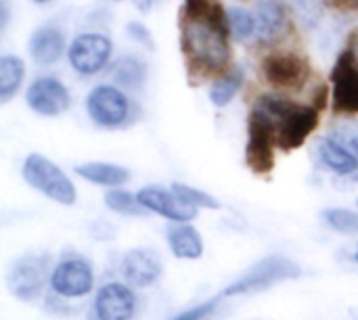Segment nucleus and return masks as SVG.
<instances>
[{
	"instance_id": "29",
	"label": "nucleus",
	"mask_w": 358,
	"mask_h": 320,
	"mask_svg": "<svg viewBox=\"0 0 358 320\" xmlns=\"http://www.w3.org/2000/svg\"><path fill=\"white\" fill-rule=\"evenodd\" d=\"M329 136H331L336 143H340L346 151H350V153L358 159V119L348 117V119L338 122V124L331 128Z\"/></svg>"
},
{
	"instance_id": "19",
	"label": "nucleus",
	"mask_w": 358,
	"mask_h": 320,
	"mask_svg": "<svg viewBox=\"0 0 358 320\" xmlns=\"http://www.w3.org/2000/svg\"><path fill=\"white\" fill-rule=\"evenodd\" d=\"M82 180L96 184V187H107V189H120L130 180V170L117 163L109 161H86L76 166L73 170Z\"/></svg>"
},
{
	"instance_id": "33",
	"label": "nucleus",
	"mask_w": 358,
	"mask_h": 320,
	"mask_svg": "<svg viewBox=\"0 0 358 320\" xmlns=\"http://www.w3.org/2000/svg\"><path fill=\"white\" fill-rule=\"evenodd\" d=\"M352 54H355V59H357L358 63V31H355L352 36H350V42H348V46H346Z\"/></svg>"
},
{
	"instance_id": "3",
	"label": "nucleus",
	"mask_w": 358,
	"mask_h": 320,
	"mask_svg": "<svg viewBox=\"0 0 358 320\" xmlns=\"http://www.w3.org/2000/svg\"><path fill=\"white\" fill-rule=\"evenodd\" d=\"M21 176L27 187L59 205H73L78 199L76 184L69 180V176L55 161L40 153H31L25 157Z\"/></svg>"
},
{
	"instance_id": "36",
	"label": "nucleus",
	"mask_w": 358,
	"mask_h": 320,
	"mask_svg": "<svg viewBox=\"0 0 358 320\" xmlns=\"http://www.w3.org/2000/svg\"><path fill=\"white\" fill-rule=\"evenodd\" d=\"M36 2H50V0H36Z\"/></svg>"
},
{
	"instance_id": "25",
	"label": "nucleus",
	"mask_w": 358,
	"mask_h": 320,
	"mask_svg": "<svg viewBox=\"0 0 358 320\" xmlns=\"http://www.w3.org/2000/svg\"><path fill=\"white\" fill-rule=\"evenodd\" d=\"M107 210L115 212V214H122V216H143L147 210L141 205L138 197L130 191H124V189H109L103 197Z\"/></svg>"
},
{
	"instance_id": "9",
	"label": "nucleus",
	"mask_w": 358,
	"mask_h": 320,
	"mask_svg": "<svg viewBox=\"0 0 358 320\" xmlns=\"http://www.w3.org/2000/svg\"><path fill=\"white\" fill-rule=\"evenodd\" d=\"M260 71L262 78L277 90L294 92L306 84L310 75V65L304 57L296 52H273L262 59Z\"/></svg>"
},
{
	"instance_id": "5",
	"label": "nucleus",
	"mask_w": 358,
	"mask_h": 320,
	"mask_svg": "<svg viewBox=\"0 0 358 320\" xmlns=\"http://www.w3.org/2000/svg\"><path fill=\"white\" fill-rule=\"evenodd\" d=\"M275 149H279L275 124L262 109L254 107L248 117V145H245L248 168L258 176L271 174L275 168Z\"/></svg>"
},
{
	"instance_id": "30",
	"label": "nucleus",
	"mask_w": 358,
	"mask_h": 320,
	"mask_svg": "<svg viewBox=\"0 0 358 320\" xmlns=\"http://www.w3.org/2000/svg\"><path fill=\"white\" fill-rule=\"evenodd\" d=\"M220 300H222V296L210 298V300L201 302L199 306H193V308H189V310H185V312L176 314V317H174L172 320H206V319H210V317L216 312V308L220 306Z\"/></svg>"
},
{
	"instance_id": "7",
	"label": "nucleus",
	"mask_w": 358,
	"mask_h": 320,
	"mask_svg": "<svg viewBox=\"0 0 358 320\" xmlns=\"http://www.w3.org/2000/svg\"><path fill=\"white\" fill-rule=\"evenodd\" d=\"M86 113L94 126L115 130L132 119V101L122 88L99 84L86 96Z\"/></svg>"
},
{
	"instance_id": "13",
	"label": "nucleus",
	"mask_w": 358,
	"mask_h": 320,
	"mask_svg": "<svg viewBox=\"0 0 358 320\" xmlns=\"http://www.w3.org/2000/svg\"><path fill=\"white\" fill-rule=\"evenodd\" d=\"M136 314V293L128 283H105L92 300V320H132Z\"/></svg>"
},
{
	"instance_id": "18",
	"label": "nucleus",
	"mask_w": 358,
	"mask_h": 320,
	"mask_svg": "<svg viewBox=\"0 0 358 320\" xmlns=\"http://www.w3.org/2000/svg\"><path fill=\"white\" fill-rule=\"evenodd\" d=\"M317 155L319 161L338 176H355L358 174V159L346 151L340 143H336L331 136H319L317 138Z\"/></svg>"
},
{
	"instance_id": "22",
	"label": "nucleus",
	"mask_w": 358,
	"mask_h": 320,
	"mask_svg": "<svg viewBox=\"0 0 358 320\" xmlns=\"http://www.w3.org/2000/svg\"><path fill=\"white\" fill-rule=\"evenodd\" d=\"M111 78L117 86L128 88V90H138L143 88L147 80V65L143 59L134 54H124L111 65Z\"/></svg>"
},
{
	"instance_id": "8",
	"label": "nucleus",
	"mask_w": 358,
	"mask_h": 320,
	"mask_svg": "<svg viewBox=\"0 0 358 320\" xmlns=\"http://www.w3.org/2000/svg\"><path fill=\"white\" fill-rule=\"evenodd\" d=\"M48 289L61 300H80L94 289V268L82 256H67L59 260L48 279Z\"/></svg>"
},
{
	"instance_id": "17",
	"label": "nucleus",
	"mask_w": 358,
	"mask_h": 320,
	"mask_svg": "<svg viewBox=\"0 0 358 320\" xmlns=\"http://www.w3.org/2000/svg\"><path fill=\"white\" fill-rule=\"evenodd\" d=\"M168 247L178 260H199L203 256V239L191 222L172 224L166 233Z\"/></svg>"
},
{
	"instance_id": "23",
	"label": "nucleus",
	"mask_w": 358,
	"mask_h": 320,
	"mask_svg": "<svg viewBox=\"0 0 358 320\" xmlns=\"http://www.w3.org/2000/svg\"><path fill=\"white\" fill-rule=\"evenodd\" d=\"M25 78V65L15 54L0 57V101L8 103L21 88Z\"/></svg>"
},
{
	"instance_id": "21",
	"label": "nucleus",
	"mask_w": 358,
	"mask_h": 320,
	"mask_svg": "<svg viewBox=\"0 0 358 320\" xmlns=\"http://www.w3.org/2000/svg\"><path fill=\"white\" fill-rule=\"evenodd\" d=\"M182 17L189 19H197V21H206L212 23L224 31H231L229 27V10H224L220 0H185L182 8H180Z\"/></svg>"
},
{
	"instance_id": "15",
	"label": "nucleus",
	"mask_w": 358,
	"mask_h": 320,
	"mask_svg": "<svg viewBox=\"0 0 358 320\" xmlns=\"http://www.w3.org/2000/svg\"><path fill=\"white\" fill-rule=\"evenodd\" d=\"M136 197H138L141 205L147 212H153V214H157V216H162V218H166V220H170L174 224L191 222L197 216V210L182 203L172 189L151 184V187H143L136 193Z\"/></svg>"
},
{
	"instance_id": "20",
	"label": "nucleus",
	"mask_w": 358,
	"mask_h": 320,
	"mask_svg": "<svg viewBox=\"0 0 358 320\" xmlns=\"http://www.w3.org/2000/svg\"><path fill=\"white\" fill-rule=\"evenodd\" d=\"M65 52V36L57 27H40L29 40V54L38 65H52Z\"/></svg>"
},
{
	"instance_id": "35",
	"label": "nucleus",
	"mask_w": 358,
	"mask_h": 320,
	"mask_svg": "<svg viewBox=\"0 0 358 320\" xmlns=\"http://www.w3.org/2000/svg\"><path fill=\"white\" fill-rule=\"evenodd\" d=\"M352 260H355V262H358V247H357V252L352 254Z\"/></svg>"
},
{
	"instance_id": "2",
	"label": "nucleus",
	"mask_w": 358,
	"mask_h": 320,
	"mask_svg": "<svg viewBox=\"0 0 358 320\" xmlns=\"http://www.w3.org/2000/svg\"><path fill=\"white\" fill-rule=\"evenodd\" d=\"M325 94L327 90L321 86L315 103L302 105L283 94L271 92V94H260L254 107L262 109L273 119L277 132V147L283 151H294L300 149L308 140V136L317 130L321 119V109L325 105Z\"/></svg>"
},
{
	"instance_id": "16",
	"label": "nucleus",
	"mask_w": 358,
	"mask_h": 320,
	"mask_svg": "<svg viewBox=\"0 0 358 320\" xmlns=\"http://www.w3.org/2000/svg\"><path fill=\"white\" fill-rule=\"evenodd\" d=\"M258 34H256V44L266 46L275 44L287 27V10L279 0H260L258 2Z\"/></svg>"
},
{
	"instance_id": "1",
	"label": "nucleus",
	"mask_w": 358,
	"mask_h": 320,
	"mask_svg": "<svg viewBox=\"0 0 358 320\" xmlns=\"http://www.w3.org/2000/svg\"><path fill=\"white\" fill-rule=\"evenodd\" d=\"M231 31L212 23L180 15V52L187 73L193 82L218 80L229 73L231 65Z\"/></svg>"
},
{
	"instance_id": "14",
	"label": "nucleus",
	"mask_w": 358,
	"mask_h": 320,
	"mask_svg": "<svg viewBox=\"0 0 358 320\" xmlns=\"http://www.w3.org/2000/svg\"><path fill=\"white\" fill-rule=\"evenodd\" d=\"M164 272L162 256L151 247H134L122 258V277L132 289L153 287Z\"/></svg>"
},
{
	"instance_id": "34",
	"label": "nucleus",
	"mask_w": 358,
	"mask_h": 320,
	"mask_svg": "<svg viewBox=\"0 0 358 320\" xmlns=\"http://www.w3.org/2000/svg\"><path fill=\"white\" fill-rule=\"evenodd\" d=\"M134 2V6L141 10V13H147V10H151V6H153V0H132Z\"/></svg>"
},
{
	"instance_id": "26",
	"label": "nucleus",
	"mask_w": 358,
	"mask_h": 320,
	"mask_svg": "<svg viewBox=\"0 0 358 320\" xmlns=\"http://www.w3.org/2000/svg\"><path fill=\"white\" fill-rule=\"evenodd\" d=\"M323 222L340 235H358V212L346 208H329L323 212Z\"/></svg>"
},
{
	"instance_id": "31",
	"label": "nucleus",
	"mask_w": 358,
	"mask_h": 320,
	"mask_svg": "<svg viewBox=\"0 0 358 320\" xmlns=\"http://www.w3.org/2000/svg\"><path fill=\"white\" fill-rule=\"evenodd\" d=\"M126 31H128V36H130L134 42L143 44V46H147V48H155V42H153L151 31H149L143 23H138V21H130V23L126 25Z\"/></svg>"
},
{
	"instance_id": "12",
	"label": "nucleus",
	"mask_w": 358,
	"mask_h": 320,
	"mask_svg": "<svg viewBox=\"0 0 358 320\" xmlns=\"http://www.w3.org/2000/svg\"><path fill=\"white\" fill-rule=\"evenodd\" d=\"M25 103L34 113L42 117H57L69 109L71 96H69L67 86L59 78L42 75V78H36L27 86Z\"/></svg>"
},
{
	"instance_id": "6",
	"label": "nucleus",
	"mask_w": 358,
	"mask_h": 320,
	"mask_svg": "<svg viewBox=\"0 0 358 320\" xmlns=\"http://www.w3.org/2000/svg\"><path fill=\"white\" fill-rule=\"evenodd\" d=\"M50 279V258L48 254H23L6 270L8 291L21 300L31 302L42 296Z\"/></svg>"
},
{
	"instance_id": "32",
	"label": "nucleus",
	"mask_w": 358,
	"mask_h": 320,
	"mask_svg": "<svg viewBox=\"0 0 358 320\" xmlns=\"http://www.w3.org/2000/svg\"><path fill=\"white\" fill-rule=\"evenodd\" d=\"M329 6L340 8V10H355L358 8V0H325Z\"/></svg>"
},
{
	"instance_id": "37",
	"label": "nucleus",
	"mask_w": 358,
	"mask_h": 320,
	"mask_svg": "<svg viewBox=\"0 0 358 320\" xmlns=\"http://www.w3.org/2000/svg\"><path fill=\"white\" fill-rule=\"evenodd\" d=\"M357 208H358V199H357Z\"/></svg>"
},
{
	"instance_id": "10",
	"label": "nucleus",
	"mask_w": 358,
	"mask_h": 320,
	"mask_svg": "<svg viewBox=\"0 0 358 320\" xmlns=\"http://www.w3.org/2000/svg\"><path fill=\"white\" fill-rule=\"evenodd\" d=\"M111 50H113V44L105 34L88 31V34H80L71 40L67 59L76 73L94 75L101 69H105V65L111 59Z\"/></svg>"
},
{
	"instance_id": "28",
	"label": "nucleus",
	"mask_w": 358,
	"mask_h": 320,
	"mask_svg": "<svg viewBox=\"0 0 358 320\" xmlns=\"http://www.w3.org/2000/svg\"><path fill=\"white\" fill-rule=\"evenodd\" d=\"M170 189L178 195V199L182 203H187L193 210H218L220 208V203L210 193H206L201 189H195V187H189L182 182H174Z\"/></svg>"
},
{
	"instance_id": "24",
	"label": "nucleus",
	"mask_w": 358,
	"mask_h": 320,
	"mask_svg": "<svg viewBox=\"0 0 358 320\" xmlns=\"http://www.w3.org/2000/svg\"><path fill=\"white\" fill-rule=\"evenodd\" d=\"M243 80H245V75H243L241 67H235L229 73H224L222 78L214 80L212 86H210V101H212V105L214 107H227L235 99V94L241 90Z\"/></svg>"
},
{
	"instance_id": "4",
	"label": "nucleus",
	"mask_w": 358,
	"mask_h": 320,
	"mask_svg": "<svg viewBox=\"0 0 358 320\" xmlns=\"http://www.w3.org/2000/svg\"><path fill=\"white\" fill-rule=\"evenodd\" d=\"M300 275H302V268L296 262H292L283 256H268V258H262L260 262H256L239 279H235L222 291V298H239V296L264 291L277 283L294 281Z\"/></svg>"
},
{
	"instance_id": "11",
	"label": "nucleus",
	"mask_w": 358,
	"mask_h": 320,
	"mask_svg": "<svg viewBox=\"0 0 358 320\" xmlns=\"http://www.w3.org/2000/svg\"><path fill=\"white\" fill-rule=\"evenodd\" d=\"M331 105L336 115H358V63L344 48L331 71Z\"/></svg>"
},
{
	"instance_id": "27",
	"label": "nucleus",
	"mask_w": 358,
	"mask_h": 320,
	"mask_svg": "<svg viewBox=\"0 0 358 320\" xmlns=\"http://www.w3.org/2000/svg\"><path fill=\"white\" fill-rule=\"evenodd\" d=\"M229 27H231V34H233L239 42L256 40L258 21H256V17H254L250 10H245V8H231V10H229Z\"/></svg>"
}]
</instances>
